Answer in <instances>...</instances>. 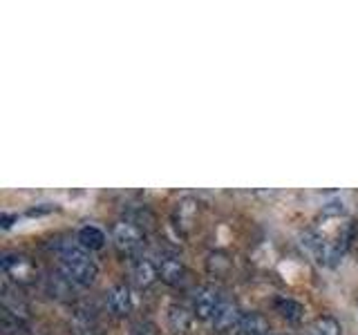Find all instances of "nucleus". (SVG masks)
<instances>
[{"instance_id":"obj_9","label":"nucleus","mask_w":358,"mask_h":335,"mask_svg":"<svg viewBox=\"0 0 358 335\" xmlns=\"http://www.w3.org/2000/svg\"><path fill=\"white\" fill-rule=\"evenodd\" d=\"M132 279H134V284H137L139 288H148V286H152L157 282V279H159V266L143 257V260L134 262Z\"/></svg>"},{"instance_id":"obj_6","label":"nucleus","mask_w":358,"mask_h":335,"mask_svg":"<svg viewBox=\"0 0 358 335\" xmlns=\"http://www.w3.org/2000/svg\"><path fill=\"white\" fill-rule=\"evenodd\" d=\"M242 315H244V313L240 311V306L235 304V302H222V306L217 308L215 318H213V327H215L217 331L238 329Z\"/></svg>"},{"instance_id":"obj_5","label":"nucleus","mask_w":358,"mask_h":335,"mask_svg":"<svg viewBox=\"0 0 358 335\" xmlns=\"http://www.w3.org/2000/svg\"><path fill=\"white\" fill-rule=\"evenodd\" d=\"M197 212H199V201L193 197L182 199L173 210V223L182 234H190L197 226Z\"/></svg>"},{"instance_id":"obj_14","label":"nucleus","mask_w":358,"mask_h":335,"mask_svg":"<svg viewBox=\"0 0 358 335\" xmlns=\"http://www.w3.org/2000/svg\"><path fill=\"white\" fill-rule=\"evenodd\" d=\"M168 322L175 331H184L190 324V313L184 306H171V313H168Z\"/></svg>"},{"instance_id":"obj_10","label":"nucleus","mask_w":358,"mask_h":335,"mask_svg":"<svg viewBox=\"0 0 358 335\" xmlns=\"http://www.w3.org/2000/svg\"><path fill=\"white\" fill-rule=\"evenodd\" d=\"M76 241L83 246L85 251H101L106 246V232L101 230L94 223H87V226L78 228L76 232Z\"/></svg>"},{"instance_id":"obj_1","label":"nucleus","mask_w":358,"mask_h":335,"mask_svg":"<svg viewBox=\"0 0 358 335\" xmlns=\"http://www.w3.org/2000/svg\"><path fill=\"white\" fill-rule=\"evenodd\" d=\"M59 255V266L61 273L70 279L76 286H90L94 284V279L99 275V266L92 260L90 251H85L78 241H67L56 248Z\"/></svg>"},{"instance_id":"obj_11","label":"nucleus","mask_w":358,"mask_h":335,"mask_svg":"<svg viewBox=\"0 0 358 335\" xmlns=\"http://www.w3.org/2000/svg\"><path fill=\"white\" fill-rule=\"evenodd\" d=\"M240 335H266L268 322L262 313H244L238 324Z\"/></svg>"},{"instance_id":"obj_7","label":"nucleus","mask_w":358,"mask_h":335,"mask_svg":"<svg viewBox=\"0 0 358 335\" xmlns=\"http://www.w3.org/2000/svg\"><path fill=\"white\" fill-rule=\"evenodd\" d=\"M108 308L115 313L117 318L128 315L132 311V293L128 284H117L108 293Z\"/></svg>"},{"instance_id":"obj_2","label":"nucleus","mask_w":358,"mask_h":335,"mask_svg":"<svg viewBox=\"0 0 358 335\" xmlns=\"http://www.w3.org/2000/svg\"><path fill=\"white\" fill-rule=\"evenodd\" d=\"M112 244H115L119 255H132L134 251L141 248L143 232L137 223L119 221V223H115V228H112Z\"/></svg>"},{"instance_id":"obj_12","label":"nucleus","mask_w":358,"mask_h":335,"mask_svg":"<svg viewBox=\"0 0 358 335\" xmlns=\"http://www.w3.org/2000/svg\"><path fill=\"white\" fill-rule=\"evenodd\" d=\"M275 311L280 313L282 318H287L289 322H300L302 315H305V306L300 304V302L291 299V297H278L273 302Z\"/></svg>"},{"instance_id":"obj_4","label":"nucleus","mask_w":358,"mask_h":335,"mask_svg":"<svg viewBox=\"0 0 358 335\" xmlns=\"http://www.w3.org/2000/svg\"><path fill=\"white\" fill-rule=\"evenodd\" d=\"M3 273L18 284H27L34 279V275H36V266H34V262L25 255L7 253L3 257Z\"/></svg>"},{"instance_id":"obj_15","label":"nucleus","mask_w":358,"mask_h":335,"mask_svg":"<svg viewBox=\"0 0 358 335\" xmlns=\"http://www.w3.org/2000/svg\"><path fill=\"white\" fill-rule=\"evenodd\" d=\"M56 210V204H41L38 208H31L29 215L36 217V215H48V212H54Z\"/></svg>"},{"instance_id":"obj_3","label":"nucleus","mask_w":358,"mask_h":335,"mask_svg":"<svg viewBox=\"0 0 358 335\" xmlns=\"http://www.w3.org/2000/svg\"><path fill=\"white\" fill-rule=\"evenodd\" d=\"M222 293L217 286L204 284L197 288V293L193 297V318L197 320H213L215 318L217 308L222 306Z\"/></svg>"},{"instance_id":"obj_13","label":"nucleus","mask_w":358,"mask_h":335,"mask_svg":"<svg viewBox=\"0 0 358 335\" xmlns=\"http://www.w3.org/2000/svg\"><path fill=\"white\" fill-rule=\"evenodd\" d=\"M309 335H341V324L329 315H320L309 324Z\"/></svg>"},{"instance_id":"obj_8","label":"nucleus","mask_w":358,"mask_h":335,"mask_svg":"<svg viewBox=\"0 0 358 335\" xmlns=\"http://www.w3.org/2000/svg\"><path fill=\"white\" fill-rule=\"evenodd\" d=\"M159 266V279L168 286H177L179 282H184L186 277V268L179 257H164V260L157 264Z\"/></svg>"}]
</instances>
